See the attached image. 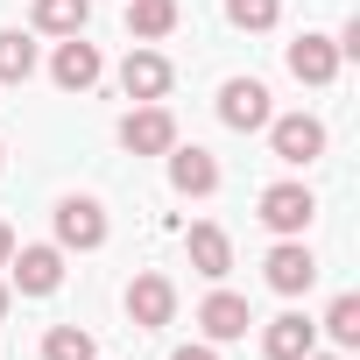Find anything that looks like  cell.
Returning a JSON list of instances; mask_svg holds the SVG:
<instances>
[{"mask_svg": "<svg viewBox=\"0 0 360 360\" xmlns=\"http://www.w3.org/2000/svg\"><path fill=\"white\" fill-rule=\"evenodd\" d=\"M8 255H15V233H8V226H0V269H8Z\"/></svg>", "mask_w": 360, "mask_h": 360, "instance_id": "cell-23", "label": "cell"}, {"mask_svg": "<svg viewBox=\"0 0 360 360\" xmlns=\"http://www.w3.org/2000/svg\"><path fill=\"white\" fill-rule=\"evenodd\" d=\"M0 311H8V283H0Z\"/></svg>", "mask_w": 360, "mask_h": 360, "instance_id": "cell-25", "label": "cell"}, {"mask_svg": "<svg viewBox=\"0 0 360 360\" xmlns=\"http://www.w3.org/2000/svg\"><path fill=\"white\" fill-rule=\"evenodd\" d=\"M169 184L184 191V198H212L219 191V162L205 148H169Z\"/></svg>", "mask_w": 360, "mask_h": 360, "instance_id": "cell-13", "label": "cell"}, {"mask_svg": "<svg viewBox=\"0 0 360 360\" xmlns=\"http://www.w3.org/2000/svg\"><path fill=\"white\" fill-rule=\"evenodd\" d=\"M325 332H332L339 346H360V297H332V311H325Z\"/></svg>", "mask_w": 360, "mask_h": 360, "instance_id": "cell-20", "label": "cell"}, {"mask_svg": "<svg viewBox=\"0 0 360 360\" xmlns=\"http://www.w3.org/2000/svg\"><path fill=\"white\" fill-rule=\"evenodd\" d=\"M262 269H269V290H283V297H304V290L318 283V255H311L304 240H276Z\"/></svg>", "mask_w": 360, "mask_h": 360, "instance_id": "cell-5", "label": "cell"}, {"mask_svg": "<svg viewBox=\"0 0 360 360\" xmlns=\"http://www.w3.org/2000/svg\"><path fill=\"white\" fill-rule=\"evenodd\" d=\"M290 71H297L304 85H332V78H339V43H332V36H297V43H290Z\"/></svg>", "mask_w": 360, "mask_h": 360, "instance_id": "cell-14", "label": "cell"}, {"mask_svg": "<svg viewBox=\"0 0 360 360\" xmlns=\"http://www.w3.org/2000/svg\"><path fill=\"white\" fill-rule=\"evenodd\" d=\"M304 360H332V353H318V346H311V353H304Z\"/></svg>", "mask_w": 360, "mask_h": 360, "instance_id": "cell-24", "label": "cell"}, {"mask_svg": "<svg viewBox=\"0 0 360 360\" xmlns=\"http://www.w3.org/2000/svg\"><path fill=\"white\" fill-rule=\"evenodd\" d=\"M191 269L205 276V283H226V269H233V240L219 233V226H191Z\"/></svg>", "mask_w": 360, "mask_h": 360, "instance_id": "cell-15", "label": "cell"}, {"mask_svg": "<svg viewBox=\"0 0 360 360\" xmlns=\"http://www.w3.org/2000/svg\"><path fill=\"white\" fill-rule=\"evenodd\" d=\"M120 148H127V155H169V148H176V120H169V106L141 99V106L120 120Z\"/></svg>", "mask_w": 360, "mask_h": 360, "instance_id": "cell-1", "label": "cell"}, {"mask_svg": "<svg viewBox=\"0 0 360 360\" xmlns=\"http://www.w3.org/2000/svg\"><path fill=\"white\" fill-rule=\"evenodd\" d=\"M92 15V0H36V29L43 36H78Z\"/></svg>", "mask_w": 360, "mask_h": 360, "instance_id": "cell-17", "label": "cell"}, {"mask_svg": "<svg viewBox=\"0 0 360 360\" xmlns=\"http://www.w3.org/2000/svg\"><path fill=\"white\" fill-rule=\"evenodd\" d=\"M198 325H205V339L212 346H226V339H248V297H233V290H212L205 304H198Z\"/></svg>", "mask_w": 360, "mask_h": 360, "instance_id": "cell-10", "label": "cell"}, {"mask_svg": "<svg viewBox=\"0 0 360 360\" xmlns=\"http://www.w3.org/2000/svg\"><path fill=\"white\" fill-rule=\"evenodd\" d=\"M99 240H106V212H99L92 198H64V205H57V248L92 255Z\"/></svg>", "mask_w": 360, "mask_h": 360, "instance_id": "cell-8", "label": "cell"}, {"mask_svg": "<svg viewBox=\"0 0 360 360\" xmlns=\"http://www.w3.org/2000/svg\"><path fill=\"white\" fill-rule=\"evenodd\" d=\"M8 276H15L22 297H50V290L64 283V255H57V248H15V255H8Z\"/></svg>", "mask_w": 360, "mask_h": 360, "instance_id": "cell-6", "label": "cell"}, {"mask_svg": "<svg viewBox=\"0 0 360 360\" xmlns=\"http://www.w3.org/2000/svg\"><path fill=\"white\" fill-rule=\"evenodd\" d=\"M169 360H219V353H212V346H176Z\"/></svg>", "mask_w": 360, "mask_h": 360, "instance_id": "cell-22", "label": "cell"}, {"mask_svg": "<svg viewBox=\"0 0 360 360\" xmlns=\"http://www.w3.org/2000/svg\"><path fill=\"white\" fill-rule=\"evenodd\" d=\"M311 219H318V198H311L304 184H269V191H262V226H269V233L297 240Z\"/></svg>", "mask_w": 360, "mask_h": 360, "instance_id": "cell-2", "label": "cell"}, {"mask_svg": "<svg viewBox=\"0 0 360 360\" xmlns=\"http://www.w3.org/2000/svg\"><path fill=\"white\" fill-rule=\"evenodd\" d=\"M99 71H106V64H99V50H92V43H78V36H64V43H57V57H50V78H57L64 92H92V85H99Z\"/></svg>", "mask_w": 360, "mask_h": 360, "instance_id": "cell-9", "label": "cell"}, {"mask_svg": "<svg viewBox=\"0 0 360 360\" xmlns=\"http://www.w3.org/2000/svg\"><path fill=\"white\" fill-rule=\"evenodd\" d=\"M318 346V325L304 318V311H283V318H269V332H262V353L269 360H304Z\"/></svg>", "mask_w": 360, "mask_h": 360, "instance_id": "cell-12", "label": "cell"}, {"mask_svg": "<svg viewBox=\"0 0 360 360\" xmlns=\"http://www.w3.org/2000/svg\"><path fill=\"white\" fill-rule=\"evenodd\" d=\"M127 318H134L141 332L169 325V318H176V283H169V276H134V283H127Z\"/></svg>", "mask_w": 360, "mask_h": 360, "instance_id": "cell-7", "label": "cell"}, {"mask_svg": "<svg viewBox=\"0 0 360 360\" xmlns=\"http://www.w3.org/2000/svg\"><path fill=\"white\" fill-rule=\"evenodd\" d=\"M43 360H99V346H92V332H85V325H50Z\"/></svg>", "mask_w": 360, "mask_h": 360, "instance_id": "cell-19", "label": "cell"}, {"mask_svg": "<svg viewBox=\"0 0 360 360\" xmlns=\"http://www.w3.org/2000/svg\"><path fill=\"white\" fill-rule=\"evenodd\" d=\"M29 71H36V43L22 29H0V85H29Z\"/></svg>", "mask_w": 360, "mask_h": 360, "instance_id": "cell-16", "label": "cell"}, {"mask_svg": "<svg viewBox=\"0 0 360 360\" xmlns=\"http://www.w3.org/2000/svg\"><path fill=\"white\" fill-rule=\"evenodd\" d=\"M269 141H276V162H318L325 155V120H311V113H283V120H269Z\"/></svg>", "mask_w": 360, "mask_h": 360, "instance_id": "cell-3", "label": "cell"}, {"mask_svg": "<svg viewBox=\"0 0 360 360\" xmlns=\"http://www.w3.org/2000/svg\"><path fill=\"white\" fill-rule=\"evenodd\" d=\"M127 29H134L141 43L169 36V29H176V0H127Z\"/></svg>", "mask_w": 360, "mask_h": 360, "instance_id": "cell-18", "label": "cell"}, {"mask_svg": "<svg viewBox=\"0 0 360 360\" xmlns=\"http://www.w3.org/2000/svg\"><path fill=\"white\" fill-rule=\"evenodd\" d=\"M120 92H127V99H162V92H169V57H162V50H127Z\"/></svg>", "mask_w": 360, "mask_h": 360, "instance_id": "cell-11", "label": "cell"}, {"mask_svg": "<svg viewBox=\"0 0 360 360\" xmlns=\"http://www.w3.org/2000/svg\"><path fill=\"white\" fill-rule=\"evenodd\" d=\"M226 15H233V29H276V15H283V0H226Z\"/></svg>", "mask_w": 360, "mask_h": 360, "instance_id": "cell-21", "label": "cell"}, {"mask_svg": "<svg viewBox=\"0 0 360 360\" xmlns=\"http://www.w3.org/2000/svg\"><path fill=\"white\" fill-rule=\"evenodd\" d=\"M219 120L240 127V134L269 127V120H276V113H269V85H262V78H226V92H219Z\"/></svg>", "mask_w": 360, "mask_h": 360, "instance_id": "cell-4", "label": "cell"}]
</instances>
